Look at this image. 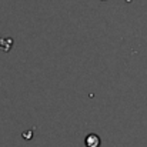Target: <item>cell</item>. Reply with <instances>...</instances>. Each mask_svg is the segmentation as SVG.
Segmentation results:
<instances>
[{"instance_id":"6da1fadb","label":"cell","mask_w":147,"mask_h":147,"mask_svg":"<svg viewBox=\"0 0 147 147\" xmlns=\"http://www.w3.org/2000/svg\"><path fill=\"white\" fill-rule=\"evenodd\" d=\"M84 144H86V147H100L101 140H100V137H98L97 134L90 133V134L86 136V139H84Z\"/></svg>"},{"instance_id":"7a4b0ae2","label":"cell","mask_w":147,"mask_h":147,"mask_svg":"<svg viewBox=\"0 0 147 147\" xmlns=\"http://www.w3.org/2000/svg\"><path fill=\"white\" fill-rule=\"evenodd\" d=\"M13 46V40L9 39V37H4V39H0V50L3 51H9Z\"/></svg>"}]
</instances>
